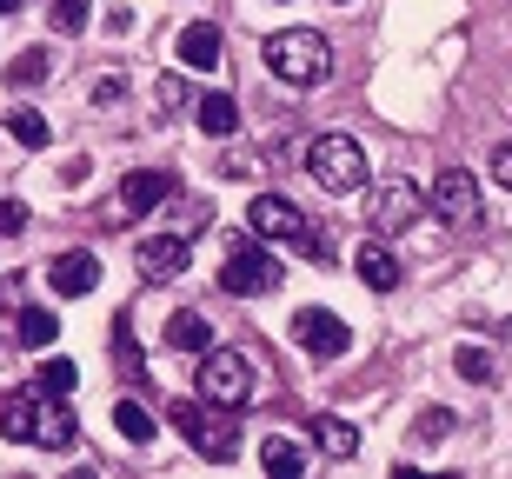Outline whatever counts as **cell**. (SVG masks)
<instances>
[{"mask_svg": "<svg viewBox=\"0 0 512 479\" xmlns=\"http://www.w3.org/2000/svg\"><path fill=\"white\" fill-rule=\"evenodd\" d=\"M0 433L7 440H27V446H47V453H67L80 440L74 426V406L54 400V393H40V386H20L0 400Z\"/></svg>", "mask_w": 512, "mask_h": 479, "instance_id": "6da1fadb", "label": "cell"}, {"mask_svg": "<svg viewBox=\"0 0 512 479\" xmlns=\"http://www.w3.org/2000/svg\"><path fill=\"white\" fill-rule=\"evenodd\" d=\"M247 227L260 233V240H280V247H293V253H306V260H326V240H320V227L306 220L286 193H253V207H247Z\"/></svg>", "mask_w": 512, "mask_h": 479, "instance_id": "7a4b0ae2", "label": "cell"}, {"mask_svg": "<svg viewBox=\"0 0 512 479\" xmlns=\"http://www.w3.org/2000/svg\"><path fill=\"white\" fill-rule=\"evenodd\" d=\"M306 173H313V187H326L333 200L366 187V154L353 134H313L306 140Z\"/></svg>", "mask_w": 512, "mask_h": 479, "instance_id": "3957f363", "label": "cell"}, {"mask_svg": "<svg viewBox=\"0 0 512 479\" xmlns=\"http://www.w3.org/2000/svg\"><path fill=\"white\" fill-rule=\"evenodd\" d=\"M266 67H273V80H286V87H320L326 67H333V47H326L313 27H286V34L266 40Z\"/></svg>", "mask_w": 512, "mask_h": 479, "instance_id": "277c9868", "label": "cell"}, {"mask_svg": "<svg viewBox=\"0 0 512 479\" xmlns=\"http://www.w3.org/2000/svg\"><path fill=\"white\" fill-rule=\"evenodd\" d=\"M220 287L240 293V300H260V293L280 287V253L260 247V233H233L227 253H220Z\"/></svg>", "mask_w": 512, "mask_h": 479, "instance_id": "5b68a950", "label": "cell"}, {"mask_svg": "<svg viewBox=\"0 0 512 479\" xmlns=\"http://www.w3.org/2000/svg\"><path fill=\"white\" fill-rule=\"evenodd\" d=\"M173 433H180V440H187L200 460H213V466L240 453V433H233V426L213 413V400H207V406H200V400H173Z\"/></svg>", "mask_w": 512, "mask_h": 479, "instance_id": "8992f818", "label": "cell"}, {"mask_svg": "<svg viewBox=\"0 0 512 479\" xmlns=\"http://www.w3.org/2000/svg\"><path fill=\"white\" fill-rule=\"evenodd\" d=\"M253 393V366L233 353V346H207L200 353V400L213 406H240Z\"/></svg>", "mask_w": 512, "mask_h": 479, "instance_id": "52a82bcc", "label": "cell"}, {"mask_svg": "<svg viewBox=\"0 0 512 479\" xmlns=\"http://www.w3.org/2000/svg\"><path fill=\"white\" fill-rule=\"evenodd\" d=\"M433 213L446 220V227H459V233H473L479 220H486V207H479V180L466 167H446L433 180Z\"/></svg>", "mask_w": 512, "mask_h": 479, "instance_id": "ba28073f", "label": "cell"}, {"mask_svg": "<svg viewBox=\"0 0 512 479\" xmlns=\"http://www.w3.org/2000/svg\"><path fill=\"white\" fill-rule=\"evenodd\" d=\"M167 193H173V180H167V173H160V167H140V173H127V180H120V187L107 193V207H100V213H107L114 227H127V220L153 213L160 200H167Z\"/></svg>", "mask_w": 512, "mask_h": 479, "instance_id": "9c48e42d", "label": "cell"}, {"mask_svg": "<svg viewBox=\"0 0 512 479\" xmlns=\"http://www.w3.org/2000/svg\"><path fill=\"white\" fill-rule=\"evenodd\" d=\"M293 340H300L313 360H340V353H353V326H346L340 313H326V307H300L293 313Z\"/></svg>", "mask_w": 512, "mask_h": 479, "instance_id": "30bf717a", "label": "cell"}, {"mask_svg": "<svg viewBox=\"0 0 512 479\" xmlns=\"http://www.w3.org/2000/svg\"><path fill=\"white\" fill-rule=\"evenodd\" d=\"M419 213H426V200H419V187H413V180H399V173L373 193V227H380V233H406Z\"/></svg>", "mask_w": 512, "mask_h": 479, "instance_id": "8fae6325", "label": "cell"}, {"mask_svg": "<svg viewBox=\"0 0 512 479\" xmlns=\"http://www.w3.org/2000/svg\"><path fill=\"white\" fill-rule=\"evenodd\" d=\"M187 260H193V247L180 240V233H153V240H140V253H133L140 280H180Z\"/></svg>", "mask_w": 512, "mask_h": 479, "instance_id": "7c38bea8", "label": "cell"}, {"mask_svg": "<svg viewBox=\"0 0 512 479\" xmlns=\"http://www.w3.org/2000/svg\"><path fill=\"white\" fill-rule=\"evenodd\" d=\"M47 287H54L60 300H80V293H94V287H100V260H94L87 247L60 253V260H47Z\"/></svg>", "mask_w": 512, "mask_h": 479, "instance_id": "4fadbf2b", "label": "cell"}, {"mask_svg": "<svg viewBox=\"0 0 512 479\" xmlns=\"http://www.w3.org/2000/svg\"><path fill=\"white\" fill-rule=\"evenodd\" d=\"M173 54H180V67H193V74H213V67L227 60V40H220L213 20H193L187 34L173 40Z\"/></svg>", "mask_w": 512, "mask_h": 479, "instance_id": "5bb4252c", "label": "cell"}, {"mask_svg": "<svg viewBox=\"0 0 512 479\" xmlns=\"http://www.w3.org/2000/svg\"><path fill=\"white\" fill-rule=\"evenodd\" d=\"M313 446H320L326 460H353V453H360V426L340 420V413H320V420H313Z\"/></svg>", "mask_w": 512, "mask_h": 479, "instance_id": "9a60e30c", "label": "cell"}, {"mask_svg": "<svg viewBox=\"0 0 512 479\" xmlns=\"http://www.w3.org/2000/svg\"><path fill=\"white\" fill-rule=\"evenodd\" d=\"M353 267H360V280H366L373 293H393V287H399V260L386 253V240H366V247L353 253Z\"/></svg>", "mask_w": 512, "mask_h": 479, "instance_id": "2e32d148", "label": "cell"}, {"mask_svg": "<svg viewBox=\"0 0 512 479\" xmlns=\"http://www.w3.org/2000/svg\"><path fill=\"white\" fill-rule=\"evenodd\" d=\"M167 346H173V353H207V346H213V320H207V313H173V320H167Z\"/></svg>", "mask_w": 512, "mask_h": 479, "instance_id": "e0dca14e", "label": "cell"}, {"mask_svg": "<svg viewBox=\"0 0 512 479\" xmlns=\"http://www.w3.org/2000/svg\"><path fill=\"white\" fill-rule=\"evenodd\" d=\"M193 120H200V134L227 140L233 127H240V107H233V94H200L193 100Z\"/></svg>", "mask_w": 512, "mask_h": 479, "instance_id": "ac0fdd59", "label": "cell"}, {"mask_svg": "<svg viewBox=\"0 0 512 479\" xmlns=\"http://www.w3.org/2000/svg\"><path fill=\"white\" fill-rule=\"evenodd\" d=\"M260 466H266L273 479H300V473H306V446L286 440V433H273V440L260 446Z\"/></svg>", "mask_w": 512, "mask_h": 479, "instance_id": "d6986e66", "label": "cell"}, {"mask_svg": "<svg viewBox=\"0 0 512 479\" xmlns=\"http://www.w3.org/2000/svg\"><path fill=\"white\" fill-rule=\"evenodd\" d=\"M114 426L127 446H153V413L140 400H114Z\"/></svg>", "mask_w": 512, "mask_h": 479, "instance_id": "ffe728a7", "label": "cell"}, {"mask_svg": "<svg viewBox=\"0 0 512 479\" xmlns=\"http://www.w3.org/2000/svg\"><path fill=\"white\" fill-rule=\"evenodd\" d=\"M34 386H40V393H54V400H74L80 366H74V360H40V366H34Z\"/></svg>", "mask_w": 512, "mask_h": 479, "instance_id": "44dd1931", "label": "cell"}, {"mask_svg": "<svg viewBox=\"0 0 512 479\" xmlns=\"http://www.w3.org/2000/svg\"><path fill=\"white\" fill-rule=\"evenodd\" d=\"M7 134H14L20 147H47V140H54V127H47L34 107H7Z\"/></svg>", "mask_w": 512, "mask_h": 479, "instance_id": "7402d4cb", "label": "cell"}, {"mask_svg": "<svg viewBox=\"0 0 512 479\" xmlns=\"http://www.w3.org/2000/svg\"><path fill=\"white\" fill-rule=\"evenodd\" d=\"M14 333H20V346H54V340H60V320H54L47 307H27Z\"/></svg>", "mask_w": 512, "mask_h": 479, "instance_id": "603a6c76", "label": "cell"}, {"mask_svg": "<svg viewBox=\"0 0 512 479\" xmlns=\"http://www.w3.org/2000/svg\"><path fill=\"white\" fill-rule=\"evenodd\" d=\"M453 373H459V380H473V386H486V380H493V353H486V346H459Z\"/></svg>", "mask_w": 512, "mask_h": 479, "instance_id": "cb8c5ba5", "label": "cell"}, {"mask_svg": "<svg viewBox=\"0 0 512 479\" xmlns=\"http://www.w3.org/2000/svg\"><path fill=\"white\" fill-rule=\"evenodd\" d=\"M47 20H54V34H80V27L94 20V0H54Z\"/></svg>", "mask_w": 512, "mask_h": 479, "instance_id": "d4e9b609", "label": "cell"}, {"mask_svg": "<svg viewBox=\"0 0 512 479\" xmlns=\"http://www.w3.org/2000/svg\"><path fill=\"white\" fill-rule=\"evenodd\" d=\"M114 360H120V373H127V380H147V366H140V340H133L127 320L114 326Z\"/></svg>", "mask_w": 512, "mask_h": 479, "instance_id": "484cf974", "label": "cell"}, {"mask_svg": "<svg viewBox=\"0 0 512 479\" xmlns=\"http://www.w3.org/2000/svg\"><path fill=\"white\" fill-rule=\"evenodd\" d=\"M446 433H453V413H446V406H426V413L413 420V440L419 446H439Z\"/></svg>", "mask_w": 512, "mask_h": 479, "instance_id": "4316f807", "label": "cell"}, {"mask_svg": "<svg viewBox=\"0 0 512 479\" xmlns=\"http://www.w3.org/2000/svg\"><path fill=\"white\" fill-rule=\"evenodd\" d=\"M40 80H47V54H40V47H27V54L7 67V87H40Z\"/></svg>", "mask_w": 512, "mask_h": 479, "instance_id": "83f0119b", "label": "cell"}, {"mask_svg": "<svg viewBox=\"0 0 512 479\" xmlns=\"http://www.w3.org/2000/svg\"><path fill=\"white\" fill-rule=\"evenodd\" d=\"M14 233H27V207L20 200H0V240H14Z\"/></svg>", "mask_w": 512, "mask_h": 479, "instance_id": "f1b7e54d", "label": "cell"}, {"mask_svg": "<svg viewBox=\"0 0 512 479\" xmlns=\"http://www.w3.org/2000/svg\"><path fill=\"white\" fill-rule=\"evenodd\" d=\"M160 107H167V114H173V107H187V80H180V74L160 80Z\"/></svg>", "mask_w": 512, "mask_h": 479, "instance_id": "f546056e", "label": "cell"}, {"mask_svg": "<svg viewBox=\"0 0 512 479\" xmlns=\"http://www.w3.org/2000/svg\"><path fill=\"white\" fill-rule=\"evenodd\" d=\"M493 180H499V187H512V140H506V147H493Z\"/></svg>", "mask_w": 512, "mask_h": 479, "instance_id": "4dcf8cb0", "label": "cell"}, {"mask_svg": "<svg viewBox=\"0 0 512 479\" xmlns=\"http://www.w3.org/2000/svg\"><path fill=\"white\" fill-rule=\"evenodd\" d=\"M87 173H94V160H67V167H60V180H67V187H87Z\"/></svg>", "mask_w": 512, "mask_h": 479, "instance_id": "1f68e13d", "label": "cell"}, {"mask_svg": "<svg viewBox=\"0 0 512 479\" xmlns=\"http://www.w3.org/2000/svg\"><path fill=\"white\" fill-rule=\"evenodd\" d=\"M14 7H20V0H0V14H14Z\"/></svg>", "mask_w": 512, "mask_h": 479, "instance_id": "d6a6232c", "label": "cell"}]
</instances>
